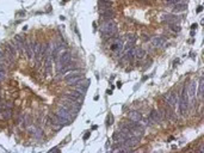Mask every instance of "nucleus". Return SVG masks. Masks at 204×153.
<instances>
[{
	"mask_svg": "<svg viewBox=\"0 0 204 153\" xmlns=\"http://www.w3.org/2000/svg\"><path fill=\"white\" fill-rule=\"evenodd\" d=\"M28 59H32V56H34V52H32V48H31V43L30 42H24V46H23V50H22Z\"/></svg>",
	"mask_w": 204,
	"mask_h": 153,
	"instance_id": "f03ea898",
	"label": "nucleus"
},
{
	"mask_svg": "<svg viewBox=\"0 0 204 153\" xmlns=\"http://www.w3.org/2000/svg\"><path fill=\"white\" fill-rule=\"evenodd\" d=\"M83 77H84L83 74H78V75H74V77H72V78L67 79L66 82H67L68 85H77V84H79V83L81 82V80L84 79Z\"/></svg>",
	"mask_w": 204,
	"mask_h": 153,
	"instance_id": "6e6552de",
	"label": "nucleus"
},
{
	"mask_svg": "<svg viewBox=\"0 0 204 153\" xmlns=\"http://www.w3.org/2000/svg\"><path fill=\"white\" fill-rule=\"evenodd\" d=\"M78 74H83V73H81V71H79V69H72V72H69L68 74L66 73V78H64V79L67 80V79L74 77V75H78Z\"/></svg>",
	"mask_w": 204,
	"mask_h": 153,
	"instance_id": "6ab92c4d",
	"label": "nucleus"
},
{
	"mask_svg": "<svg viewBox=\"0 0 204 153\" xmlns=\"http://www.w3.org/2000/svg\"><path fill=\"white\" fill-rule=\"evenodd\" d=\"M109 1H110V0H109Z\"/></svg>",
	"mask_w": 204,
	"mask_h": 153,
	"instance_id": "cd10ccee",
	"label": "nucleus"
},
{
	"mask_svg": "<svg viewBox=\"0 0 204 153\" xmlns=\"http://www.w3.org/2000/svg\"><path fill=\"white\" fill-rule=\"evenodd\" d=\"M174 6V12H184L185 10H186V4L184 3L183 5H182V3H179V4H177V5H173Z\"/></svg>",
	"mask_w": 204,
	"mask_h": 153,
	"instance_id": "f3484780",
	"label": "nucleus"
},
{
	"mask_svg": "<svg viewBox=\"0 0 204 153\" xmlns=\"http://www.w3.org/2000/svg\"><path fill=\"white\" fill-rule=\"evenodd\" d=\"M168 28H169L171 31H173V33H176V34H178L179 31L182 30V28L179 27L178 24H176V23H169V24H168Z\"/></svg>",
	"mask_w": 204,
	"mask_h": 153,
	"instance_id": "a211bd4d",
	"label": "nucleus"
},
{
	"mask_svg": "<svg viewBox=\"0 0 204 153\" xmlns=\"http://www.w3.org/2000/svg\"><path fill=\"white\" fill-rule=\"evenodd\" d=\"M31 48H32V52H34V55H36L37 60L39 59V49H41V44L37 41L31 42Z\"/></svg>",
	"mask_w": 204,
	"mask_h": 153,
	"instance_id": "4468645a",
	"label": "nucleus"
},
{
	"mask_svg": "<svg viewBox=\"0 0 204 153\" xmlns=\"http://www.w3.org/2000/svg\"><path fill=\"white\" fill-rule=\"evenodd\" d=\"M67 96L68 97H70V98H73V99H75V101H78V102H83V98H84V96L81 95V93H79L77 90H74V91H70L69 93H67Z\"/></svg>",
	"mask_w": 204,
	"mask_h": 153,
	"instance_id": "f8f14e48",
	"label": "nucleus"
},
{
	"mask_svg": "<svg viewBox=\"0 0 204 153\" xmlns=\"http://www.w3.org/2000/svg\"><path fill=\"white\" fill-rule=\"evenodd\" d=\"M199 96L203 97V78H201V84H199Z\"/></svg>",
	"mask_w": 204,
	"mask_h": 153,
	"instance_id": "b1692460",
	"label": "nucleus"
},
{
	"mask_svg": "<svg viewBox=\"0 0 204 153\" xmlns=\"http://www.w3.org/2000/svg\"><path fill=\"white\" fill-rule=\"evenodd\" d=\"M172 109L173 108H167V109H164L165 110V118H168L169 121H176L177 120V117H176V115H174V112L172 111Z\"/></svg>",
	"mask_w": 204,
	"mask_h": 153,
	"instance_id": "2eb2a0df",
	"label": "nucleus"
},
{
	"mask_svg": "<svg viewBox=\"0 0 204 153\" xmlns=\"http://www.w3.org/2000/svg\"><path fill=\"white\" fill-rule=\"evenodd\" d=\"M5 78H6V69L0 67V82H3Z\"/></svg>",
	"mask_w": 204,
	"mask_h": 153,
	"instance_id": "412c9836",
	"label": "nucleus"
},
{
	"mask_svg": "<svg viewBox=\"0 0 204 153\" xmlns=\"http://www.w3.org/2000/svg\"><path fill=\"white\" fill-rule=\"evenodd\" d=\"M183 0H165V3L168 4V5H177L179 3H182Z\"/></svg>",
	"mask_w": 204,
	"mask_h": 153,
	"instance_id": "4be33fe9",
	"label": "nucleus"
},
{
	"mask_svg": "<svg viewBox=\"0 0 204 153\" xmlns=\"http://www.w3.org/2000/svg\"><path fill=\"white\" fill-rule=\"evenodd\" d=\"M113 16H115V12L112 10H103L100 11V19L102 20H109V19H112Z\"/></svg>",
	"mask_w": 204,
	"mask_h": 153,
	"instance_id": "20e7f679",
	"label": "nucleus"
},
{
	"mask_svg": "<svg viewBox=\"0 0 204 153\" xmlns=\"http://www.w3.org/2000/svg\"><path fill=\"white\" fill-rule=\"evenodd\" d=\"M0 101H1V99H0Z\"/></svg>",
	"mask_w": 204,
	"mask_h": 153,
	"instance_id": "bb28decb",
	"label": "nucleus"
},
{
	"mask_svg": "<svg viewBox=\"0 0 204 153\" xmlns=\"http://www.w3.org/2000/svg\"><path fill=\"white\" fill-rule=\"evenodd\" d=\"M63 126L61 124V123H59V122H55V123H52V128H53V131H55V132H58V131H60L61 128H62Z\"/></svg>",
	"mask_w": 204,
	"mask_h": 153,
	"instance_id": "aec40b11",
	"label": "nucleus"
},
{
	"mask_svg": "<svg viewBox=\"0 0 204 153\" xmlns=\"http://www.w3.org/2000/svg\"><path fill=\"white\" fill-rule=\"evenodd\" d=\"M12 117V109H4L0 111V120L6 121Z\"/></svg>",
	"mask_w": 204,
	"mask_h": 153,
	"instance_id": "9d476101",
	"label": "nucleus"
},
{
	"mask_svg": "<svg viewBox=\"0 0 204 153\" xmlns=\"http://www.w3.org/2000/svg\"><path fill=\"white\" fill-rule=\"evenodd\" d=\"M70 59H72L70 54H69L68 52H67V53H64L63 55H61L60 58H59V65H62V66L67 65V63L70 62Z\"/></svg>",
	"mask_w": 204,
	"mask_h": 153,
	"instance_id": "0eeeda50",
	"label": "nucleus"
},
{
	"mask_svg": "<svg viewBox=\"0 0 204 153\" xmlns=\"http://www.w3.org/2000/svg\"><path fill=\"white\" fill-rule=\"evenodd\" d=\"M135 41H136L135 35H133V34L128 35V43H135Z\"/></svg>",
	"mask_w": 204,
	"mask_h": 153,
	"instance_id": "5701e85b",
	"label": "nucleus"
},
{
	"mask_svg": "<svg viewBox=\"0 0 204 153\" xmlns=\"http://www.w3.org/2000/svg\"><path fill=\"white\" fill-rule=\"evenodd\" d=\"M128 117H129V120H131V121H134V122L138 123V122H140V120L142 118V115L138 111H130Z\"/></svg>",
	"mask_w": 204,
	"mask_h": 153,
	"instance_id": "9b49d317",
	"label": "nucleus"
},
{
	"mask_svg": "<svg viewBox=\"0 0 204 153\" xmlns=\"http://www.w3.org/2000/svg\"><path fill=\"white\" fill-rule=\"evenodd\" d=\"M98 7H99L100 11L108 10V9H111V7H112V3L109 1V0H99V3H98Z\"/></svg>",
	"mask_w": 204,
	"mask_h": 153,
	"instance_id": "1a4fd4ad",
	"label": "nucleus"
},
{
	"mask_svg": "<svg viewBox=\"0 0 204 153\" xmlns=\"http://www.w3.org/2000/svg\"><path fill=\"white\" fill-rule=\"evenodd\" d=\"M28 129H29V132L32 134V135H34L35 136V138H38V139H41V138H42V131H41L39 129V128L38 127H36V126H32V124H30L29 126V128H28Z\"/></svg>",
	"mask_w": 204,
	"mask_h": 153,
	"instance_id": "423d86ee",
	"label": "nucleus"
},
{
	"mask_svg": "<svg viewBox=\"0 0 204 153\" xmlns=\"http://www.w3.org/2000/svg\"><path fill=\"white\" fill-rule=\"evenodd\" d=\"M116 23L113 19H109L103 22L102 27H100V33L104 37H111L116 34Z\"/></svg>",
	"mask_w": 204,
	"mask_h": 153,
	"instance_id": "f257e3e1",
	"label": "nucleus"
},
{
	"mask_svg": "<svg viewBox=\"0 0 204 153\" xmlns=\"http://www.w3.org/2000/svg\"><path fill=\"white\" fill-rule=\"evenodd\" d=\"M123 42L121 41V39H116L115 42H113L111 46H110V49L112 52H115V53H119L122 49H123Z\"/></svg>",
	"mask_w": 204,
	"mask_h": 153,
	"instance_id": "39448f33",
	"label": "nucleus"
},
{
	"mask_svg": "<svg viewBox=\"0 0 204 153\" xmlns=\"http://www.w3.org/2000/svg\"><path fill=\"white\" fill-rule=\"evenodd\" d=\"M152 43L154 47H164L166 43V39L164 37H155L152 39Z\"/></svg>",
	"mask_w": 204,
	"mask_h": 153,
	"instance_id": "ddd939ff",
	"label": "nucleus"
},
{
	"mask_svg": "<svg viewBox=\"0 0 204 153\" xmlns=\"http://www.w3.org/2000/svg\"><path fill=\"white\" fill-rule=\"evenodd\" d=\"M149 120H150V122L152 123H160L162 118L159 114V111L158 110H152L150 111V115H149Z\"/></svg>",
	"mask_w": 204,
	"mask_h": 153,
	"instance_id": "7ed1b4c3",
	"label": "nucleus"
},
{
	"mask_svg": "<svg viewBox=\"0 0 204 153\" xmlns=\"http://www.w3.org/2000/svg\"><path fill=\"white\" fill-rule=\"evenodd\" d=\"M202 9H203V7H202V6H199V7H198V10H197V12H201V11H202Z\"/></svg>",
	"mask_w": 204,
	"mask_h": 153,
	"instance_id": "a878e982",
	"label": "nucleus"
},
{
	"mask_svg": "<svg viewBox=\"0 0 204 153\" xmlns=\"http://www.w3.org/2000/svg\"><path fill=\"white\" fill-rule=\"evenodd\" d=\"M144 56H146V52L142 49V48H136V49H135V58L143 59Z\"/></svg>",
	"mask_w": 204,
	"mask_h": 153,
	"instance_id": "dca6fc26",
	"label": "nucleus"
},
{
	"mask_svg": "<svg viewBox=\"0 0 204 153\" xmlns=\"http://www.w3.org/2000/svg\"><path fill=\"white\" fill-rule=\"evenodd\" d=\"M142 37H143L144 41H149V36L147 35V34H143V35H142Z\"/></svg>",
	"mask_w": 204,
	"mask_h": 153,
	"instance_id": "393cba45",
	"label": "nucleus"
}]
</instances>
